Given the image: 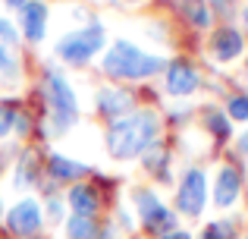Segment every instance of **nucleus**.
I'll return each instance as SVG.
<instances>
[{
  "label": "nucleus",
  "instance_id": "f257e3e1",
  "mask_svg": "<svg viewBox=\"0 0 248 239\" xmlns=\"http://www.w3.org/2000/svg\"><path fill=\"white\" fill-rule=\"evenodd\" d=\"M157 139V117L148 111H139L132 117H123L110 126L107 148L113 158H135Z\"/></svg>",
  "mask_w": 248,
  "mask_h": 239
},
{
  "label": "nucleus",
  "instance_id": "f03ea898",
  "mask_svg": "<svg viewBox=\"0 0 248 239\" xmlns=\"http://www.w3.org/2000/svg\"><path fill=\"white\" fill-rule=\"evenodd\" d=\"M104 69L110 76H116V79H148V76L164 69V60L139 50L129 41H116L110 48V54L104 57Z\"/></svg>",
  "mask_w": 248,
  "mask_h": 239
},
{
  "label": "nucleus",
  "instance_id": "7ed1b4c3",
  "mask_svg": "<svg viewBox=\"0 0 248 239\" xmlns=\"http://www.w3.org/2000/svg\"><path fill=\"white\" fill-rule=\"evenodd\" d=\"M44 95H47L50 101V111H54V120H57V129H66L76 123V98H73V88L66 85V79H63L57 69H50L47 79H44Z\"/></svg>",
  "mask_w": 248,
  "mask_h": 239
},
{
  "label": "nucleus",
  "instance_id": "20e7f679",
  "mask_svg": "<svg viewBox=\"0 0 248 239\" xmlns=\"http://www.w3.org/2000/svg\"><path fill=\"white\" fill-rule=\"evenodd\" d=\"M104 48V32L101 25H88L82 32H69L60 44H57V54L66 63H88L94 57V50Z\"/></svg>",
  "mask_w": 248,
  "mask_h": 239
},
{
  "label": "nucleus",
  "instance_id": "39448f33",
  "mask_svg": "<svg viewBox=\"0 0 248 239\" xmlns=\"http://www.w3.org/2000/svg\"><path fill=\"white\" fill-rule=\"evenodd\" d=\"M176 205H179V211L188 214V217L201 214V208H204V173L201 170H188L186 173L182 189H179V195H176Z\"/></svg>",
  "mask_w": 248,
  "mask_h": 239
},
{
  "label": "nucleus",
  "instance_id": "423d86ee",
  "mask_svg": "<svg viewBox=\"0 0 248 239\" xmlns=\"http://www.w3.org/2000/svg\"><path fill=\"white\" fill-rule=\"evenodd\" d=\"M6 227H10L13 236H35L38 227H41V208H38L31 198L19 202L16 208L6 214Z\"/></svg>",
  "mask_w": 248,
  "mask_h": 239
},
{
  "label": "nucleus",
  "instance_id": "0eeeda50",
  "mask_svg": "<svg viewBox=\"0 0 248 239\" xmlns=\"http://www.w3.org/2000/svg\"><path fill=\"white\" fill-rule=\"evenodd\" d=\"M135 202H139V211H141V223H145L148 230H167V227H173V214H170L164 205L157 202L154 192H139Z\"/></svg>",
  "mask_w": 248,
  "mask_h": 239
},
{
  "label": "nucleus",
  "instance_id": "6e6552de",
  "mask_svg": "<svg viewBox=\"0 0 248 239\" xmlns=\"http://www.w3.org/2000/svg\"><path fill=\"white\" fill-rule=\"evenodd\" d=\"M198 88V73H195V66H188L186 60H176L170 63L167 69V92L170 95H188Z\"/></svg>",
  "mask_w": 248,
  "mask_h": 239
},
{
  "label": "nucleus",
  "instance_id": "1a4fd4ad",
  "mask_svg": "<svg viewBox=\"0 0 248 239\" xmlns=\"http://www.w3.org/2000/svg\"><path fill=\"white\" fill-rule=\"evenodd\" d=\"M44 25H47V6L41 0H29L22 6V32L29 41H41L44 38Z\"/></svg>",
  "mask_w": 248,
  "mask_h": 239
},
{
  "label": "nucleus",
  "instance_id": "9d476101",
  "mask_svg": "<svg viewBox=\"0 0 248 239\" xmlns=\"http://www.w3.org/2000/svg\"><path fill=\"white\" fill-rule=\"evenodd\" d=\"M132 104H135V98L129 92H123V88H104V92L97 95V107H101V113H107V117L129 113Z\"/></svg>",
  "mask_w": 248,
  "mask_h": 239
},
{
  "label": "nucleus",
  "instance_id": "9b49d317",
  "mask_svg": "<svg viewBox=\"0 0 248 239\" xmlns=\"http://www.w3.org/2000/svg\"><path fill=\"white\" fill-rule=\"evenodd\" d=\"M236 198H239V170H232V167H220L217 189H214V202H217L220 208H226V205H232Z\"/></svg>",
  "mask_w": 248,
  "mask_h": 239
},
{
  "label": "nucleus",
  "instance_id": "f8f14e48",
  "mask_svg": "<svg viewBox=\"0 0 248 239\" xmlns=\"http://www.w3.org/2000/svg\"><path fill=\"white\" fill-rule=\"evenodd\" d=\"M214 54H217V60H236L239 54H242V35L232 29H220L217 35H214Z\"/></svg>",
  "mask_w": 248,
  "mask_h": 239
},
{
  "label": "nucleus",
  "instance_id": "ddd939ff",
  "mask_svg": "<svg viewBox=\"0 0 248 239\" xmlns=\"http://www.w3.org/2000/svg\"><path fill=\"white\" fill-rule=\"evenodd\" d=\"M69 208H73L79 217H91L94 208H97L94 192H91L88 186H73V189H69Z\"/></svg>",
  "mask_w": 248,
  "mask_h": 239
},
{
  "label": "nucleus",
  "instance_id": "4468645a",
  "mask_svg": "<svg viewBox=\"0 0 248 239\" xmlns=\"http://www.w3.org/2000/svg\"><path fill=\"white\" fill-rule=\"evenodd\" d=\"M16 79H19V60H16L10 44L0 41V85H10Z\"/></svg>",
  "mask_w": 248,
  "mask_h": 239
},
{
  "label": "nucleus",
  "instance_id": "2eb2a0df",
  "mask_svg": "<svg viewBox=\"0 0 248 239\" xmlns=\"http://www.w3.org/2000/svg\"><path fill=\"white\" fill-rule=\"evenodd\" d=\"M47 167H50V173H54V176H60V179H79V176H85V167L82 164L66 160V158H60V154H54Z\"/></svg>",
  "mask_w": 248,
  "mask_h": 239
},
{
  "label": "nucleus",
  "instance_id": "dca6fc26",
  "mask_svg": "<svg viewBox=\"0 0 248 239\" xmlns=\"http://www.w3.org/2000/svg\"><path fill=\"white\" fill-rule=\"evenodd\" d=\"M97 236V227H94V221L91 217H69V223H66V239H94Z\"/></svg>",
  "mask_w": 248,
  "mask_h": 239
},
{
  "label": "nucleus",
  "instance_id": "f3484780",
  "mask_svg": "<svg viewBox=\"0 0 248 239\" xmlns=\"http://www.w3.org/2000/svg\"><path fill=\"white\" fill-rule=\"evenodd\" d=\"M232 236H236V223L232 221H214L201 239H232Z\"/></svg>",
  "mask_w": 248,
  "mask_h": 239
},
{
  "label": "nucleus",
  "instance_id": "a211bd4d",
  "mask_svg": "<svg viewBox=\"0 0 248 239\" xmlns=\"http://www.w3.org/2000/svg\"><path fill=\"white\" fill-rule=\"evenodd\" d=\"M204 120H207V126H211V132L217 135L220 142H223L226 135H230V123H226L223 117H220L217 111H207V113H204Z\"/></svg>",
  "mask_w": 248,
  "mask_h": 239
},
{
  "label": "nucleus",
  "instance_id": "6ab92c4d",
  "mask_svg": "<svg viewBox=\"0 0 248 239\" xmlns=\"http://www.w3.org/2000/svg\"><path fill=\"white\" fill-rule=\"evenodd\" d=\"M226 111H230V117H236V120H248V95H236V98H230Z\"/></svg>",
  "mask_w": 248,
  "mask_h": 239
},
{
  "label": "nucleus",
  "instance_id": "aec40b11",
  "mask_svg": "<svg viewBox=\"0 0 248 239\" xmlns=\"http://www.w3.org/2000/svg\"><path fill=\"white\" fill-rule=\"evenodd\" d=\"M188 19H192L195 25H207L211 22V16H207V10L201 3H188Z\"/></svg>",
  "mask_w": 248,
  "mask_h": 239
},
{
  "label": "nucleus",
  "instance_id": "412c9836",
  "mask_svg": "<svg viewBox=\"0 0 248 239\" xmlns=\"http://www.w3.org/2000/svg\"><path fill=\"white\" fill-rule=\"evenodd\" d=\"M31 173H35V164H31V158H25V164L16 167V183H19V186L31 183Z\"/></svg>",
  "mask_w": 248,
  "mask_h": 239
},
{
  "label": "nucleus",
  "instance_id": "4be33fe9",
  "mask_svg": "<svg viewBox=\"0 0 248 239\" xmlns=\"http://www.w3.org/2000/svg\"><path fill=\"white\" fill-rule=\"evenodd\" d=\"M13 120H16L13 107H0V135H6L13 129Z\"/></svg>",
  "mask_w": 248,
  "mask_h": 239
},
{
  "label": "nucleus",
  "instance_id": "5701e85b",
  "mask_svg": "<svg viewBox=\"0 0 248 239\" xmlns=\"http://www.w3.org/2000/svg\"><path fill=\"white\" fill-rule=\"evenodd\" d=\"M164 239H192L188 233H164Z\"/></svg>",
  "mask_w": 248,
  "mask_h": 239
},
{
  "label": "nucleus",
  "instance_id": "b1692460",
  "mask_svg": "<svg viewBox=\"0 0 248 239\" xmlns=\"http://www.w3.org/2000/svg\"><path fill=\"white\" fill-rule=\"evenodd\" d=\"M50 217H60V202H50Z\"/></svg>",
  "mask_w": 248,
  "mask_h": 239
},
{
  "label": "nucleus",
  "instance_id": "393cba45",
  "mask_svg": "<svg viewBox=\"0 0 248 239\" xmlns=\"http://www.w3.org/2000/svg\"><path fill=\"white\" fill-rule=\"evenodd\" d=\"M6 3H10V6H25L29 0H6Z\"/></svg>",
  "mask_w": 248,
  "mask_h": 239
},
{
  "label": "nucleus",
  "instance_id": "a878e982",
  "mask_svg": "<svg viewBox=\"0 0 248 239\" xmlns=\"http://www.w3.org/2000/svg\"><path fill=\"white\" fill-rule=\"evenodd\" d=\"M242 151H245V154H248V132H245V135H242Z\"/></svg>",
  "mask_w": 248,
  "mask_h": 239
},
{
  "label": "nucleus",
  "instance_id": "bb28decb",
  "mask_svg": "<svg viewBox=\"0 0 248 239\" xmlns=\"http://www.w3.org/2000/svg\"><path fill=\"white\" fill-rule=\"evenodd\" d=\"M242 16H245V25H248V10H245V13H242Z\"/></svg>",
  "mask_w": 248,
  "mask_h": 239
},
{
  "label": "nucleus",
  "instance_id": "cd10ccee",
  "mask_svg": "<svg viewBox=\"0 0 248 239\" xmlns=\"http://www.w3.org/2000/svg\"><path fill=\"white\" fill-rule=\"evenodd\" d=\"M0 214H3V208H0Z\"/></svg>",
  "mask_w": 248,
  "mask_h": 239
},
{
  "label": "nucleus",
  "instance_id": "c85d7f7f",
  "mask_svg": "<svg viewBox=\"0 0 248 239\" xmlns=\"http://www.w3.org/2000/svg\"><path fill=\"white\" fill-rule=\"evenodd\" d=\"M245 69H248V63H245Z\"/></svg>",
  "mask_w": 248,
  "mask_h": 239
}]
</instances>
